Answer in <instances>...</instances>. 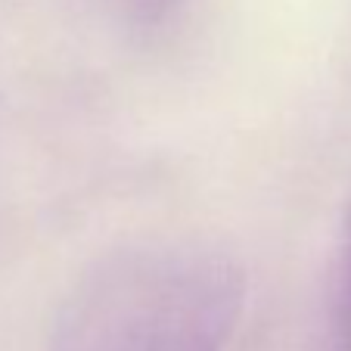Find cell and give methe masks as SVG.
Wrapping results in <instances>:
<instances>
[{
    "label": "cell",
    "instance_id": "obj_1",
    "mask_svg": "<svg viewBox=\"0 0 351 351\" xmlns=\"http://www.w3.org/2000/svg\"><path fill=\"white\" fill-rule=\"evenodd\" d=\"M243 302L245 274L221 245L140 239L81 274L47 351H224Z\"/></svg>",
    "mask_w": 351,
    "mask_h": 351
},
{
    "label": "cell",
    "instance_id": "obj_2",
    "mask_svg": "<svg viewBox=\"0 0 351 351\" xmlns=\"http://www.w3.org/2000/svg\"><path fill=\"white\" fill-rule=\"evenodd\" d=\"M336 339L339 351H351V202L345 208L342 245H339V280H336Z\"/></svg>",
    "mask_w": 351,
    "mask_h": 351
},
{
    "label": "cell",
    "instance_id": "obj_3",
    "mask_svg": "<svg viewBox=\"0 0 351 351\" xmlns=\"http://www.w3.org/2000/svg\"><path fill=\"white\" fill-rule=\"evenodd\" d=\"M131 3L146 16H159V13H165V10L171 7L174 0H131Z\"/></svg>",
    "mask_w": 351,
    "mask_h": 351
}]
</instances>
